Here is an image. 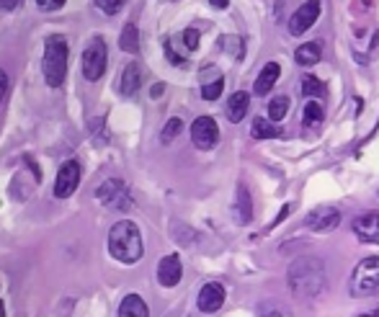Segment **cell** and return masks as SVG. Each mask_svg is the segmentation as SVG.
<instances>
[{
	"label": "cell",
	"instance_id": "26",
	"mask_svg": "<svg viewBox=\"0 0 379 317\" xmlns=\"http://www.w3.org/2000/svg\"><path fill=\"white\" fill-rule=\"evenodd\" d=\"M181 129H183V121H181V119H171V121H168V124L163 127V132H160V137H163L165 145L176 140V137L181 134Z\"/></svg>",
	"mask_w": 379,
	"mask_h": 317
},
{
	"label": "cell",
	"instance_id": "7",
	"mask_svg": "<svg viewBox=\"0 0 379 317\" xmlns=\"http://www.w3.org/2000/svg\"><path fill=\"white\" fill-rule=\"evenodd\" d=\"M305 225H307V230H312V233H333V230L341 225V211L330 204L315 206V209L307 214Z\"/></svg>",
	"mask_w": 379,
	"mask_h": 317
},
{
	"label": "cell",
	"instance_id": "1",
	"mask_svg": "<svg viewBox=\"0 0 379 317\" xmlns=\"http://www.w3.org/2000/svg\"><path fill=\"white\" fill-rule=\"evenodd\" d=\"M286 284H289V289L297 299L315 302L328 289V274H325V266H322L320 258L302 255V258H294L286 268Z\"/></svg>",
	"mask_w": 379,
	"mask_h": 317
},
{
	"label": "cell",
	"instance_id": "37",
	"mask_svg": "<svg viewBox=\"0 0 379 317\" xmlns=\"http://www.w3.org/2000/svg\"><path fill=\"white\" fill-rule=\"evenodd\" d=\"M0 317H6V304L0 302Z\"/></svg>",
	"mask_w": 379,
	"mask_h": 317
},
{
	"label": "cell",
	"instance_id": "34",
	"mask_svg": "<svg viewBox=\"0 0 379 317\" xmlns=\"http://www.w3.org/2000/svg\"><path fill=\"white\" fill-rule=\"evenodd\" d=\"M286 214H289V206H284V209H281V211H279V217L273 219V225H271V227L281 225V222H284V219H286Z\"/></svg>",
	"mask_w": 379,
	"mask_h": 317
},
{
	"label": "cell",
	"instance_id": "16",
	"mask_svg": "<svg viewBox=\"0 0 379 317\" xmlns=\"http://www.w3.org/2000/svg\"><path fill=\"white\" fill-rule=\"evenodd\" d=\"M248 106H251V96L245 91H237L230 96L227 101V119L232 124H240L245 119V113H248Z\"/></svg>",
	"mask_w": 379,
	"mask_h": 317
},
{
	"label": "cell",
	"instance_id": "36",
	"mask_svg": "<svg viewBox=\"0 0 379 317\" xmlns=\"http://www.w3.org/2000/svg\"><path fill=\"white\" fill-rule=\"evenodd\" d=\"M356 317H379V307H377V310H372V312H361V315H356Z\"/></svg>",
	"mask_w": 379,
	"mask_h": 317
},
{
	"label": "cell",
	"instance_id": "27",
	"mask_svg": "<svg viewBox=\"0 0 379 317\" xmlns=\"http://www.w3.org/2000/svg\"><path fill=\"white\" fill-rule=\"evenodd\" d=\"M222 88H225V83H222V78H217L215 83H204L201 96H204L207 101H217L222 96Z\"/></svg>",
	"mask_w": 379,
	"mask_h": 317
},
{
	"label": "cell",
	"instance_id": "30",
	"mask_svg": "<svg viewBox=\"0 0 379 317\" xmlns=\"http://www.w3.org/2000/svg\"><path fill=\"white\" fill-rule=\"evenodd\" d=\"M36 6L42 11H57V8L64 6V0H36Z\"/></svg>",
	"mask_w": 379,
	"mask_h": 317
},
{
	"label": "cell",
	"instance_id": "17",
	"mask_svg": "<svg viewBox=\"0 0 379 317\" xmlns=\"http://www.w3.org/2000/svg\"><path fill=\"white\" fill-rule=\"evenodd\" d=\"M232 209H235V217L240 225H248V222L253 219V199L243 184L237 186V199H235V206H232Z\"/></svg>",
	"mask_w": 379,
	"mask_h": 317
},
{
	"label": "cell",
	"instance_id": "24",
	"mask_svg": "<svg viewBox=\"0 0 379 317\" xmlns=\"http://www.w3.org/2000/svg\"><path fill=\"white\" fill-rule=\"evenodd\" d=\"M289 96H273L271 101H268V119L276 124V121H281L286 116V111H289Z\"/></svg>",
	"mask_w": 379,
	"mask_h": 317
},
{
	"label": "cell",
	"instance_id": "9",
	"mask_svg": "<svg viewBox=\"0 0 379 317\" xmlns=\"http://www.w3.org/2000/svg\"><path fill=\"white\" fill-rule=\"evenodd\" d=\"M317 18H320V0H307V3H302V6L294 11L292 18H289V34L302 36L312 23L317 21Z\"/></svg>",
	"mask_w": 379,
	"mask_h": 317
},
{
	"label": "cell",
	"instance_id": "28",
	"mask_svg": "<svg viewBox=\"0 0 379 317\" xmlns=\"http://www.w3.org/2000/svg\"><path fill=\"white\" fill-rule=\"evenodd\" d=\"M96 3H98V8L106 16H116L124 8V3H127V0H96Z\"/></svg>",
	"mask_w": 379,
	"mask_h": 317
},
{
	"label": "cell",
	"instance_id": "4",
	"mask_svg": "<svg viewBox=\"0 0 379 317\" xmlns=\"http://www.w3.org/2000/svg\"><path fill=\"white\" fill-rule=\"evenodd\" d=\"M349 291H351V296H358V299L377 294L379 291V258L377 255H369V258H364V261L353 268L351 282H349Z\"/></svg>",
	"mask_w": 379,
	"mask_h": 317
},
{
	"label": "cell",
	"instance_id": "6",
	"mask_svg": "<svg viewBox=\"0 0 379 317\" xmlns=\"http://www.w3.org/2000/svg\"><path fill=\"white\" fill-rule=\"evenodd\" d=\"M98 201L108 209H129L132 206V199H129L127 186L119 181V178H108L98 186Z\"/></svg>",
	"mask_w": 379,
	"mask_h": 317
},
{
	"label": "cell",
	"instance_id": "31",
	"mask_svg": "<svg viewBox=\"0 0 379 317\" xmlns=\"http://www.w3.org/2000/svg\"><path fill=\"white\" fill-rule=\"evenodd\" d=\"M6 93H8V75L0 70V104H3V99H6Z\"/></svg>",
	"mask_w": 379,
	"mask_h": 317
},
{
	"label": "cell",
	"instance_id": "3",
	"mask_svg": "<svg viewBox=\"0 0 379 317\" xmlns=\"http://www.w3.org/2000/svg\"><path fill=\"white\" fill-rule=\"evenodd\" d=\"M44 80L50 88H60L67 75V42L62 36H50L44 44V62H42Z\"/></svg>",
	"mask_w": 379,
	"mask_h": 317
},
{
	"label": "cell",
	"instance_id": "15",
	"mask_svg": "<svg viewBox=\"0 0 379 317\" xmlns=\"http://www.w3.org/2000/svg\"><path fill=\"white\" fill-rule=\"evenodd\" d=\"M142 85V70L137 62H129L122 70V78H119V93L122 96H135Z\"/></svg>",
	"mask_w": 379,
	"mask_h": 317
},
{
	"label": "cell",
	"instance_id": "22",
	"mask_svg": "<svg viewBox=\"0 0 379 317\" xmlns=\"http://www.w3.org/2000/svg\"><path fill=\"white\" fill-rule=\"evenodd\" d=\"M322 116H325L322 106L317 104V101H307V106H305V116H302V124H305V129H317L322 124Z\"/></svg>",
	"mask_w": 379,
	"mask_h": 317
},
{
	"label": "cell",
	"instance_id": "18",
	"mask_svg": "<svg viewBox=\"0 0 379 317\" xmlns=\"http://www.w3.org/2000/svg\"><path fill=\"white\" fill-rule=\"evenodd\" d=\"M150 310L140 294H127L119 304V317H147Z\"/></svg>",
	"mask_w": 379,
	"mask_h": 317
},
{
	"label": "cell",
	"instance_id": "14",
	"mask_svg": "<svg viewBox=\"0 0 379 317\" xmlns=\"http://www.w3.org/2000/svg\"><path fill=\"white\" fill-rule=\"evenodd\" d=\"M279 75H281V65H279V62L264 65V70L258 72L253 91H256L258 96H266V93H271V91H273V85H276V80H279Z\"/></svg>",
	"mask_w": 379,
	"mask_h": 317
},
{
	"label": "cell",
	"instance_id": "21",
	"mask_svg": "<svg viewBox=\"0 0 379 317\" xmlns=\"http://www.w3.org/2000/svg\"><path fill=\"white\" fill-rule=\"evenodd\" d=\"M258 317H294V315L286 304L276 302V299H264V302L258 304Z\"/></svg>",
	"mask_w": 379,
	"mask_h": 317
},
{
	"label": "cell",
	"instance_id": "33",
	"mask_svg": "<svg viewBox=\"0 0 379 317\" xmlns=\"http://www.w3.org/2000/svg\"><path fill=\"white\" fill-rule=\"evenodd\" d=\"M163 91H165V85L155 83V85H152V99H160V96H163Z\"/></svg>",
	"mask_w": 379,
	"mask_h": 317
},
{
	"label": "cell",
	"instance_id": "23",
	"mask_svg": "<svg viewBox=\"0 0 379 317\" xmlns=\"http://www.w3.org/2000/svg\"><path fill=\"white\" fill-rule=\"evenodd\" d=\"M119 47H122L124 52H129V55L140 52V31H137L135 23H127V26H124L122 39H119Z\"/></svg>",
	"mask_w": 379,
	"mask_h": 317
},
{
	"label": "cell",
	"instance_id": "2",
	"mask_svg": "<svg viewBox=\"0 0 379 317\" xmlns=\"http://www.w3.org/2000/svg\"><path fill=\"white\" fill-rule=\"evenodd\" d=\"M108 253H111V258H116L119 263H127V266L140 261L145 253L140 227L129 219H119L108 233Z\"/></svg>",
	"mask_w": 379,
	"mask_h": 317
},
{
	"label": "cell",
	"instance_id": "13",
	"mask_svg": "<svg viewBox=\"0 0 379 317\" xmlns=\"http://www.w3.org/2000/svg\"><path fill=\"white\" fill-rule=\"evenodd\" d=\"M181 276H183V266H181L179 255H165L163 261L158 263V282L168 287V289L181 282Z\"/></svg>",
	"mask_w": 379,
	"mask_h": 317
},
{
	"label": "cell",
	"instance_id": "35",
	"mask_svg": "<svg viewBox=\"0 0 379 317\" xmlns=\"http://www.w3.org/2000/svg\"><path fill=\"white\" fill-rule=\"evenodd\" d=\"M215 8H227V0H209Z\"/></svg>",
	"mask_w": 379,
	"mask_h": 317
},
{
	"label": "cell",
	"instance_id": "10",
	"mask_svg": "<svg viewBox=\"0 0 379 317\" xmlns=\"http://www.w3.org/2000/svg\"><path fill=\"white\" fill-rule=\"evenodd\" d=\"M80 184V165L75 160H67L60 168L57 181H55V199H67L78 191Z\"/></svg>",
	"mask_w": 379,
	"mask_h": 317
},
{
	"label": "cell",
	"instance_id": "12",
	"mask_svg": "<svg viewBox=\"0 0 379 317\" xmlns=\"http://www.w3.org/2000/svg\"><path fill=\"white\" fill-rule=\"evenodd\" d=\"M353 233L361 243L379 245V211H364L361 217L353 219Z\"/></svg>",
	"mask_w": 379,
	"mask_h": 317
},
{
	"label": "cell",
	"instance_id": "8",
	"mask_svg": "<svg viewBox=\"0 0 379 317\" xmlns=\"http://www.w3.org/2000/svg\"><path fill=\"white\" fill-rule=\"evenodd\" d=\"M191 142L199 150H212L220 142V127L212 116H199L191 124Z\"/></svg>",
	"mask_w": 379,
	"mask_h": 317
},
{
	"label": "cell",
	"instance_id": "32",
	"mask_svg": "<svg viewBox=\"0 0 379 317\" xmlns=\"http://www.w3.org/2000/svg\"><path fill=\"white\" fill-rule=\"evenodd\" d=\"M21 3L23 0H0V8H3V11H16Z\"/></svg>",
	"mask_w": 379,
	"mask_h": 317
},
{
	"label": "cell",
	"instance_id": "19",
	"mask_svg": "<svg viewBox=\"0 0 379 317\" xmlns=\"http://www.w3.org/2000/svg\"><path fill=\"white\" fill-rule=\"evenodd\" d=\"M294 60H297V65H302V67H312V65H317L320 62V44L317 42L302 44L300 50L294 52Z\"/></svg>",
	"mask_w": 379,
	"mask_h": 317
},
{
	"label": "cell",
	"instance_id": "25",
	"mask_svg": "<svg viewBox=\"0 0 379 317\" xmlns=\"http://www.w3.org/2000/svg\"><path fill=\"white\" fill-rule=\"evenodd\" d=\"M302 96L320 99V96H325V85H322L315 75H305V80H302Z\"/></svg>",
	"mask_w": 379,
	"mask_h": 317
},
{
	"label": "cell",
	"instance_id": "29",
	"mask_svg": "<svg viewBox=\"0 0 379 317\" xmlns=\"http://www.w3.org/2000/svg\"><path fill=\"white\" fill-rule=\"evenodd\" d=\"M183 44H186L188 52L196 50V47H199V31H196V28H186V31H183Z\"/></svg>",
	"mask_w": 379,
	"mask_h": 317
},
{
	"label": "cell",
	"instance_id": "11",
	"mask_svg": "<svg viewBox=\"0 0 379 317\" xmlns=\"http://www.w3.org/2000/svg\"><path fill=\"white\" fill-rule=\"evenodd\" d=\"M196 304H199V310L204 312V315H215L217 310H222V304H225V287L217 282L204 284Z\"/></svg>",
	"mask_w": 379,
	"mask_h": 317
},
{
	"label": "cell",
	"instance_id": "20",
	"mask_svg": "<svg viewBox=\"0 0 379 317\" xmlns=\"http://www.w3.org/2000/svg\"><path fill=\"white\" fill-rule=\"evenodd\" d=\"M251 134L256 137V140H271V137H279L281 129L276 127L271 119H266V116H256V119H253Z\"/></svg>",
	"mask_w": 379,
	"mask_h": 317
},
{
	"label": "cell",
	"instance_id": "5",
	"mask_svg": "<svg viewBox=\"0 0 379 317\" xmlns=\"http://www.w3.org/2000/svg\"><path fill=\"white\" fill-rule=\"evenodd\" d=\"M106 65H108L106 42L96 36V39L88 42L86 52H83V75H86V80H91V83L101 80V75L106 72Z\"/></svg>",
	"mask_w": 379,
	"mask_h": 317
}]
</instances>
